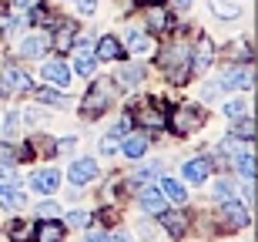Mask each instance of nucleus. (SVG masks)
<instances>
[{
	"instance_id": "obj_1",
	"label": "nucleus",
	"mask_w": 258,
	"mask_h": 242,
	"mask_svg": "<svg viewBox=\"0 0 258 242\" xmlns=\"http://www.w3.org/2000/svg\"><path fill=\"white\" fill-rule=\"evenodd\" d=\"M161 68L171 74L174 84H184V78L191 74V51L188 44H171L161 51Z\"/></svg>"
},
{
	"instance_id": "obj_2",
	"label": "nucleus",
	"mask_w": 258,
	"mask_h": 242,
	"mask_svg": "<svg viewBox=\"0 0 258 242\" xmlns=\"http://www.w3.org/2000/svg\"><path fill=\"white\" fill-rule=\"evenodd\" d=\"M107 105H111V87H107V81H97V84L84 94L81 115H84V118H101L107 111Z\"/></svg>"
},
{
	"instance_id": "obj_3",
	"label": "nucleus",
	"mask_w": 258,
	"mask_h": 242,
	"mask_svg": "<svg viewBox=\"0 0 258 242\" xmlns=\"http://www.w3.org/2000/svg\"><path fill=\"white\" fill-rule=\"evenodd\" d=\"M171 131L174 135H188L191 128H198L201 121H205V111L201 108H195V105H181V108H174L171 111Z\"/></svg>"
},
{
	"instance_id": "obj_4",
	"label": "nucleus",
	"mask_w": 258,
	"mask_h": 242,
	"mask_svg": "<svg viewBox=\"0 0 258 242\" xmlns=\"http://www.w3.org/2000/svg\"><path fill=\"white\" fill-rule=\"evenodd\" d=\"M14 91H34V81L20 68H4L0 71V98H10Z\"/></svg>"
},
{
	"instance_id": "obj_5",
	"label": "nucleus",
	"mask_w": 258,
	"mask_h": 242,
	"mask_svg": "<svg viewBox=\"0 0 258 242\" xmlns=\"http://www.w3.org/2000/svg\"><path fill=\"white\" fill-rule=\"evenodd\" d=\"M221 219H225V229H245L251 222L248 212H245V205L228 199V202H221Z\"/></svg>"
},
{
	"instance_id": "obj_6",
	"label": "nucleus",
	"mask_w": 258,
	"mask_h": 242,
	"mask_svg": "<svg viewBox=\"0 0 258 242\" xmlns=\"http://www.w3.org/2000/svg\"><path fill=\"white\" fill-rule=\"evenodd\" d=\"M134 118H138V125H144V128H161L164 121H168V111H164L161 105L148 101L144 108H134Z\"/></svg>"
},
{
	"instance_id": "obj_7",
	"label": "nucleus",
	"mask_w": 258,
	"mask_h": 242,
	"mask_svg": "<svg viewBox=\"0 0 258 242\" xmlns=\"http://www.w3.org/2000/svg\"><path fill=\"white\" fill-rule=\"evenodd\" d=\"M30 185L37 188V192H57L60 188V172H54V168H44V172H34L30 175Z\"/></svg>"
},
{
	"instance_id": "obj_8",
	"label": "nucleus",
	"mask_w": 258,
	"mask_h": 242,
	"mask_svg": "<svg viewBox=\"0 0 258 242\" xmlns=\"http://www.w3.org/2000/svg\"><path fill=\"white\" fill-rule=\"evenodd\" d=\"M94 178H97V165L91 158H81V162L71 165V182L74 185H87V182H94Z\"/></svg>"
},
{
	"instance_id": "obj_9",
	"label": "nucleus",
	"mask_w": 258,
	"mask_h": 242,
	"mask_svg": "<svg viewBox=\"0 0 258 242\" xmlns=\"http://www.w3.org/2000/svg\"><path fill=\"white\" fill-rule=\"evenodd\" d=\"M141 209H144V212H151V215H161L164 212V195H161V188L144 185V188H141Z\"/></svg>"
},
{
	"instance_id": "obj_10",
	"label": "nucleus",
	"mask_w": 258,
	"mask_h": 242,
	"mask_svg": "<svg viewBox=\"0 0 258 242\" xmlns=\"http://www.w3.org/2000/svg\"><path fill=\"white\" fill-rule=\"evenodd\" d=\"M208 175H211V162L208 158H191V162L184 165V178H188L191 185H201Z\"/></svg>"
},
{
	"instance_id": "obj_11",
	"label": "nucleus",
	"mask_w": 258,
	"mask_h": 242,
	"mask_svg": "<svg viewBox=\"0 0 258 242\" xmlns=\"http://www.w3.org/2000/svg\"><path fill=\"white\" fill-rule=\"evenodd\" d=\"M74 40H77V27L71 24V20H64V24L54 30V47H57V51H71V47H74Z\"/></svg>"
},
{
	"instance_id": "obj_12",
	"label": "nucleus",
	"mask_w": 258,
	"mask_h": 242,
	"mask_svg": "<svg viewBox=\"0 0 258 242\" xmlns=\"http://www.w3.org/2000/svg\"><path fill=\"white\" fill-rule=\"evenodd\" d=\"M161 225L174 235V239H181V235L188 232V219H184V212H161Z\"/></svg>"
},
{
	"instance_id": "obj_13",
	"label": "nucleus",
	"mask_w": 258,
	"mask_h": 242,
	"mask_svg": "<svg viewBox=\"0 0 258 242\" xmlns=\"http://www.w3.org/2000/svg\"><path fill=\"white\" fill-rule=\"evenodd\" d=\"M211 58H215V44H211V37H198V51H195L191 71H205L211 64Z\"/></svg>"
},
{
	"instance_id": "obj_14",
	"label": "nucleus",
	"mask_w": 258,
	"mask_h": 242,
	"mask_svg": "<svg viewBox=\"0 0 258 242\" xmlns=\"http://www.w3.org/2000/svg\"><path fill=\"white\" fill-rule=\"evenodd\" d=\"M124 51L117 44V37H101L97 40V61H121Z\"/></svg>"
},
{
	"instance_id": "obj_15",
	"label": "nucleus",
	"mask_w": 258,
	"mask_h": 242,
	"mask_svg": "<svg viewBox=\"0 0 258 242\" xmlns=\"http://www.w3.org/2000/svg\"><path fill=\"white\" fill-rule=\"evenodd\" d=\"M44 78H47L50 84L64 87V84H71V71H67L60 61H50V64H44Z\"/></svg>"
},
{
	"instance_id": "obj_16",
	"label": "nucleus",
	"mask_w": 258,
	"mask_h": 242,
	"mask_svg": "<svg viewBox=\"0 0 258 242\" xmlns=\"http://www.w3.org/2000/svg\"><path fill=\"white\" fill-rule=\"evenodd\" d=\"M44 51H47V37H40V34H30V37L20 44V54H24V58H44Z\"/></svg>"
},
{
	"instance_id": "obj_17",
	"label": "nucleus",
	"mask_w": 258,
	"mask_h": 242,
	"mask_svg": "<svg viewBox=\"0 0 258 242\" xmlns=\"http://www.w3.org/2000/svg\"><path fill=\"white\" fill-rule=\"evenodd\" d=\"M0 205H4V209H20V205H24V192H20L17 185L0 182Z\"/></svg>"
},
{
	"instance_id": "obj_18",
	"label": "nucleus",
	"mask_w": 258,
	"mask_h": 242,
	"mask_svg": "<svg viewBox=\"0 0 258 242\" xmlns=\"http://www.w3.org/2000/svg\"><path fill=\"white\" fill-rule=\"evenodd\" d=\"M168 24H171V20H168V14H164L158 4H151V7H148V30L164 34V30H168Z\"/></svg>"
},
{
	"instance_id": "obj_19",
	"label": "nucleus",
	"mask_w": 258,
	"mask_h": 242,
	"mask_svg": "<svg viewBox=\"0 0 258 242\" xmlns=\"http://www.w3.org/2000/svg\"><path fill=\"white\" fill-rule=\"evenodd\" d=\"M161 192H164V199H171V202H178V205L188 202V192H184V185H181V182H174V178H164V182H161Z\"/></svg>"
},
{
	"instance_id": "obj_20",
	"label": "nucleus",
	"mask_w": 258,
	"mask_h": 242,
	"mask_svg": "<svg viewBox=\"0 0 258 242\" xmlns=\"http://www.w3.org/2000/svg\"><path fill=\"white\" fill-rule=\"evenodd\" d=\"M221 87H238V91H248V87H251V71H248V68L231 71L228 78L221 81Z\"/></svg>"
},
{
	"instance_id": "obj_21",
	"label": "nucleus",
	"mask_w": 258,
	"mask_h": 242,
	"mask_svg": "<svg viewBox=\"0 0 258 242\" xmlns=\"http://www.w3.org/2000/svg\"><path fill=\"white\" fill-rule=\"evenodd\" d=\"M34 239H37V242H60V239H64V229H60L57 222H44V225H37Z\"/></svg>"
},
{
	"instance_id": "obj_22",
	"label": "nucleus",
	"mask_w": 258,
	"mask_h": 242,
	"mask_svg": "<svg viewBox=\"0 0 258 242\" xmlns=\"http://www.w3.org/2000/svg\"><path fill=\"white\" fill-rule=\"evenodd\" d=\"M7 235H10V242H30V219H14Z\"/></svg>"
},
{
	"instance_id": "obj_23",
	"label": "nucleus",
	"mask_w": 258,
	"mask_h": 242,
	"mask_svg": "<svg viewBox=\"0 0 258 242\" xmlns=\"http://www.w3.org/2000/svg\"><path fill=\"white\" fill-rule=\"evenodd\" d=\"M144 152H148V138H144V135L124 138V155H127V158H141Z\"/></svg>"
},
{
	"instance_id": "obj_24",
	"label": "nucleus",
	"mask_w": 258,
	"mask_h": 242,
	"mask_svg": "<svg viewBox=\"0 0 258 242\" xmlns=\"http://www.w3.org/2000/svg\"><path fill=\"white\" fill-rule=\"evenodd\" d=\"M127 47H131L134 54L151 51V37H148V30H131V34H127Z\"/></svg>"
},
{
	"instance_id": "obj_25",
	"label": "nucleus",
	"mask_w": 258,
	"mask_h": 242,
	"mask_svg": "<svg viewBox=\"0 0 258 242\" xmlns=\"http://www.w3.org/2000/svg\"><path fill=\"white\" fill-rule=\"evenodd\" d=\"M211 10H215V17H228V20L241 14V7H238V4H231V0H215Z\"/></svg>"
},
{
	"instance_id": "obj_26",
	"label": "nucleus",
	"mask_w": 258,
	"mask_h": 242,
	"mask_svg": "<svg viewBox=\"0 0 258 242\" xmlns=\"http://www.w3.org/2000/svg\"><path fill=\"white\" fill-rule=\"evenodd\" d=\"M94 64H97V58H91L87 47H84V51H81V58L74 61V71L81 74V78H87V74H94Z\"/></svg>"
},
{
	"instance_id": "obj_27",
	"label": "nucleus",
	"mask_w": 258,
	"mask_h": 242,
	"mask_svg": "<svg viewBox=\"0 0 258 242\" xmlns=\"http://www.w3.org/2000/svg\"><path fill=\"white\" fill-rule=\"evenodd\" d=\"M235 165H238L241 178H248V182L255 178V155H238V158H235Z\"/></svg>"
},
{
	"instance_id": "obj_28",
	"label": "nucleus",
	"mask_w": 258,
	"mask_h": 242,
	"mask_svg": "<svg viewBox=\"0 0 258 242\" xmlns=\"http://www.w3.org/2000/svg\"><path fill=\"white\" fill-rule=\"evenodd\" d=\"M34 212H37V219H47V222H54V219H60V205H57V202H40Z\"/></svg>"
},
{
	"instance_id": "obj_29",
	"label": "nucleus",
	"mask_w": 258,
	"mask_h": 242,
	"mask_svg": "<svg viewBox=\"0 0 258 242\" xmlns=\"http://www.w3.org/2000/svg\"><path fill=\"white\" fill-rule=\"evenodd\" d=\"M215 199H218V202H228V199H235V185H231L228 178H218V185H215Z\"/></svg>"
},
{
	"instance_id": "obj_30",
	"label": "nucleus",
	"mask_w": 258,
	"mask_h": 242,
	"mask_svg": "<svg viewBox=\"0 0 258 242\" xmlns=\"http://www.w3.org/2000/svg\"><path fill=\"white\" fill-rule=\"evenodd\" d=\"M91 222H94V215H91V212H71V215H67V225H71V229H87Z\"/></svg>"
},
{
	"instance_id": "obj_31",
	"label": "nucleus",
	"mask_w": 258,
	"mask_h": 242,
	"mask_svg": "<svg viewBox=\"0 0 258 242\" xmlns=\"http://www.w3.org/2000/svg\"><path fill=\"white\" fill-rule=\"evenodd\" d=\"M231 138H238V141H251V138H255V121H241V125H235V135Z\"/></svg>"
},
{
	"instance_id": "obj_32",
	"label": "nucleus",
	"mask_w": 258,
	"mask_h": 242,
	"mask_svg": "<svg viewBox=\"0 0 258 242\" xmlns=\"http://www.w3.org/2000/svg\"><path fill=\"white\" fill-rule=\"evenodd\" d=\"M141 78H144V68H141V64H127V68L121 71V81H131V84H138Z\"/></svg>"
},
{
	"instance_id": "obj_33",
	"label": "nucleus",
	"mask_w": 258,
	"mask_h": 242,
	"mask_svg": "<svg viewBox=\"0 0 258 242\" xmlns=\"http://www.w3.org/2000/svg\"><path fill=\"white\" fill-rule=\"evenodd\" d=\"M225 115L228 118H245L248 115V105H245V101H231V105L225 108Z\"/></svg>"
},
{
	"instance_id": "obj_34",
	"label": "nucleus",
	"mask_w": 258,
	"mask_h": 242,
	"mask_svg": "<svg viewBox=\"0 0 258 242\" xmlns=\"http://www.w3.org/2000/svg\"><path fill=\"white\" fill-rule=\"evenodd\" d=\"M158 172H161V168H158V162H148V165L141 168V172H138V182H151V178H154Z\"/></svg>"
},
{
	"instance_id": "obj_35",
	"label": "nucleus",
	"mask_w": 258,
	"mask_h": 242,
	"mask_svg": "<svg viewBox=\"0 0 258 242\" xmlns=\"http://www.w3.org/2000/svg\"><path fill=\"white\" fill-rule=\"evenodd\" d=\"M37 98L44 101V105H64V98H60L57 91H47V87H44V91H37Z\"/></svg>"
},
{
	"instance_id": "obj_36",
	"label": "nucleus",
	"mask_w": 258,
	"mask_h": 242,
	"mask_svg": "<svg viewBox=\"0 0 258 242\" xmlns=\"http://www.w3.org/2000/svg\"><path fill=\"white\" fill-rule=\"evenodd\" d=\"M101 152H104V155H114V152H117V141H114L111 135H107L104 141H101Z\"/></svg>"
},
{
	"instance_id": "obj_37",
	"label": "nucleus",
	"mask_w": 258,
	"mask_h": 242,
	"mask_svg": "<svg viewBox=\"0 0 258 242\" xmlns=\"http://www.w3.org/2000/svg\"><path fill=\"white\" fill-rule=\"evenodd\" d=\"M44 20H47V10H44V7L30 10V24H44Z\"/></svg>"
},
{
	"instance_id": "obj_38",
	"label": "nucleus",
	"mask_w": 258,
	"mask_h": 242,
	"mask_svg": "<svg viewBox=\"0 0 258 242\" xmlns=\"http://www.w3.org/2000/svg\"><path fill=\"white\" fill-rule=\"evenodd\" d=\"M0 165H14V152H10L7 145L0 148Z\"/></svg>"
},
{
	"instance_id": "obj_39",
	"label": "nucleus",
	"mask_w": 258,
	"mask_h": 242,
	"mask_svg": "<svg viewBox=\"0 0 258 242\" xmlns=\"http://www.w3.org/2000/svg\"><path fill=\"white\" fill-rule=\"evenodd\" d=\"M77 7L84 10V14H94V0H81V4H77Z\"/></svg>"
},
{
	"instance_id": "obj_40",
	"label": "nucleus",
	"mask_w": 258,
	"mask_h": 242,
	"mask_svg": "<svg viewBox=\"0 0 258 242\" xmlns=\"http://www.w3.org/2000/svg\"><path fill=\"white\" fill-rule=\"evenodd\" d=\"M171 7H178V10H188V7H191V0H171Z\"/></svg>"
},
{
	"instance_id": "obj_41",
	"label": "nucleus",
	"mask_w": 258,
	"mask_h": 242,
	"mask_svg": "<svg viewBox=\"0 0 258 242\" xmlns=\"http://www.w3.org/2000/svg\"><path fill=\"white\" fill-rule=\"evenodd\" d=\"M84 242H107L104 235H97V232H91V235H84Z\"/></svg>"
},
{
	"instance_id": "obj_42",
	"label": "nucleus",
	"mask_w": 258,
	"mask_h": 242,
	"mask_svg": "<svg viewBox=\"0 0 258 242\" xmlns=\"http://www.w3.org/2000/svg\"><path fill=\"white\" fill-rule=\"evenodd\" d=\"M107 242H131V239H127V235H121V232H117V235H111V239H107Z\"/></svg>"
},
{
	"instance_id": "obj_43",
	"label": "nucleus",
	"mask_w": 258,
	"mask_h": 242,
	"mask_svg": "<svg viewBox=\"0 0 258 242\" xmlns=\"http://www.w3.org/2000/svg\"><path fill=\"white\" fill-rule=\"evenodd\" d=\"M14 4H17V7H27V4H30V0H14Z\"/></svg>"
},
{
	"instance_id": "obj_44",
	"label": "nucleus",
	"mask_w": 258,
	"mask_h": 242,
	"mask_svg": "<svg viewBox=\"0 0 258 242\" xmlns=\"http://www.w3.org/2000/svg\"><path fill=\"white\" fill-rule=\"evenodd\" d=\"M144 4H161V0H144Z\"/></svg>"
}]
</instances>
